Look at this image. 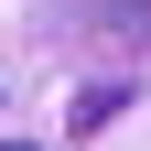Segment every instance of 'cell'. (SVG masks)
<instances>
[{
    "mask_svg": "<svg viewBox=\"0 0 151 151\" xmlns=\"http://www.w3.org/2000/svg\"><path fill=\"white\" fill-rule=\"evenodd\" d=\"M76 32L97 54H129V65H151V0H86L76 11Z\"/></svg>",
    "mask_w": 151,
    "mask_h": 151,
    "instance_id": "obj_1",
    "label": "cell"
},
{
    "mask_svg": "<svg viewBox=\"0 0 151 151\" xmlns=\"http://www.w3.org/2000/svg\"><path fill=\"white\" fill-rule=\"evenodd\" d=\"M129 97H140V76H97V86H86V97H76V140H97V129L119 119Z\"/></svg>",
    "mask_w": 151,
    "mask_h": 151,
    "instance_id": "obj_2",
    "label": "cell"
},
{
    "mask_svg": "<svg viewBox=\"0 0 151 151\" xmlns=\"http://www.w3.org/2000/svg\"><path fill=\"white\" fill-rule=\"evenodd\" d=\"M0 151H32V140H0Z\"/></svg>",
    "mask_w": 151,
    "mask_h": 151,
    "instance_id": "obj_3",
    "label": "cell"
}]
</instances>
